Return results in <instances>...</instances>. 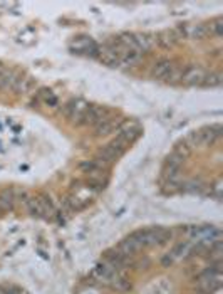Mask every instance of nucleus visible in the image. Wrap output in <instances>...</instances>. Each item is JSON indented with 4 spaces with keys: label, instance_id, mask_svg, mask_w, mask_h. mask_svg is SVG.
<instances>
[{
    "label": "nucleus",
    "instance_id": "obj_1",
    "mask_svg": "<svg viewBox=\"0 0 223 294\" xmlns=\"http://www.w3.org/2000/svg\"><path fill=\"white\" fill-rule=\"evenodd\" d=\"M220 262H215L210 269L203 271L198 277H196V289L200 293L205 294H215L220 289Z\"/></svg>",
    "mask_w": 223,
    "mask_h": 294
},
{
    "label": "nucleus",
    "instance_id": "obj_2",
    "mask_svg": "<svg viewBox=\"0 0 223 294\" xmlns=\"http://www.w3.org/2000/svg\"><path fill=\"white\" fill-rule=\"evenodd\" d=\"M136 237L141 240L143 246H163L171 239V232L165 227H149L136 231Z\"/></svg>",
    "mask_w": 223,
    "mask_h": 294
},
{
    "label": "nucleus",
    "instance_id": "obj_3",
    "mask_svg": "<svg viewBox=\"0 0 223 294\" xmlns=\"http://www.w3.org/2000/svg\"><path fill=\"white\" fill-rule=\"evenodd\" d=\"M89 104L82 99H73L69 103H66L64 106V116L69 119L73 124H82V119H84V115L88 111Z\"/></svg>",
    "mask_w": 223,
    "mask_h": 294
},
{
    "label": "nucleus",
    "instance_id": "obj_4",
    "mask_svg": "<svg viewBox=\"0 0 223 294\" xmlns=\"http://www.w3.org/2000/svg\"><path fill=\"white\" fill-rule=\"evenodd\" d=\"M206 71L203 69L202 66H196V64H191L186 69L183 71V76H181V82L186 86H202L203 81H205Z\"/></svg>",
    "mask_w": 223,
    "mask_h": 294
},
{
    "label": "nucleus",
    "instance_id": "obj_5",
    "mask_svg": "<svg viewBox=\"0 0 223 294\" xmlns=\"http://www.w3.org/2000/svg\"><path fill=\"white\" fill-rule=\"evenodd\" d=\"M111 113L108 109L101 108V106H94V104H89L88 111L84 115V119H82V124H89V126L96 128L101 121H104L106 118H109Z\"/></svg>",
    "mask_w": 223,
    "mask_h": 294
},
{
    "label": "nucleus",
    "instance_id": "obj_6",
    "mask_svg": "<svg viewBox=\"0 0 223 294\" xmlns=\"http://www.w3.org/2000/svg\"><path fill=\"white\" fill-rule=\"evenodd\" d=\"M143 247H145V246L141 244V240H139L138 237H136V234L133 232L131 235L124 237V239L121 240V244L118 246V251L123 252L124 255H130V257H133V255L138 254Z\"/></svg>",
    "mask_w": 223,
    "mask_h": 294
},
{
    "label": "nucleus",
    "instance_id": "obj_7",
    "mask_svg": "<svg viewBox=\"0 0 223 294\" xmlns=\"http://www.w3.org/2000/svg\"><path fill=\"white\" fill-rule=\"evenodd\" d=\"M181 36L188 40H202L206 36V27L203 24H186L180 29Z\"/></svg>",
    "mask_w": 223,
    "mask_h": 294
},
{
    "label": "nucleus",
    "instance_id": "obj_8",
    "mask_svg": "<svg viewBox=\"0 0 223 294\" xmlns=\"http://www.w3.org/2000/svg\"><path fill=\"white\" fill-rule=\"evenodd\" d=\"M139 133H141V130H139V126L136 123H124L123 126H119L118 137L116 138H119L121 141L130 145V143H133L139 137Z\"/></svg>",
    "mask_w": 223,
    "mask_h": 294
},
{
    "label": "nucleus",
    "instance_id": "obj_9",
    "mask_svg": "<svg viewBox=\"0 0 223 294\" xmlns=\"http://www.w3.org/2000/svg\"><path fill=\"white\" fill-rule=\"evenodd\" d=\"M116 273H118V271H116L112 266H109L108 262H104V261L97 264L96 269H94V276L99 279L103 284H108V286H111V281H112V277H114Z\"/></svg>",
    "mask_w": 223,
    "mask_h": 294
},
{
    "label": "nucleus",
    "instance_id": "obj_10",
    "mask_svg": "<svg viewBox=\"0 0 223 294\" xmlns=\"http://www.w3.org/2000/svg\"><path fill=\"white\" fill-rule=\"evenodd\" d=\"M19 74L12 69H7L5 66H0V91H12L15 81H17Z\"/></svg>",
    "mask_w": 223,
    "mask_h": 294
},
{
    "label": "nucleus",
    "instance_id": "obj_11",
    "mask_svg": "<svg viewBox=\"0 0 223 294\" xmlns=\"http://www.w3.org/2000/svg\"><path fill=\"white\" fill-rule=\"evenodd\" d=\"M15 195H14V187L3 188L0 190V214L2 212H10L15 207Z\"/></svg>",
    "mask_w": 223,
    "mask_h": 294
},
{
    "label": "nucleus",
    "instance_id": "obj_12",
    "mask_svg": "<svg viewBox=\"0 0 223 294\" xmlns=\"http://www.w3.org/2000/svg\"><path fill=\"white\" fill-rule=\"evenodd\" d=\"M37 86L36 79L30 78V76H22V74H19L17 81H15V86L12 91H15L17 94H27L30 91H34Z\"/></svg>",
    "mask_w": 223,
    "mask_h": 294
},
{
    "label": "nucleus",
    "instance_id": "obj_13",
    "mask_svg": "<svg viewBox=\"0 0 223 294\" xmlns=\"http://www.w3.org/2000/svg\"><path fill=\"white\" fill-rule=\"evenodd\" d=\"M171 64L173 62L168 61V59H161V61L154 62L149 69V76L153 79H156V81H163L166 78V74H168L169 67H171Z\"/></svg>",
    "mask_w": 223,
    "mask_h": 294
},
{
    "label": "nucleus",
    "instance_id": "obj_14",
    "mask_svg": "<svg viewBox=\"0 0 223 294\" xmlns=\"http://www.w3.org/2000/svg\"><path fill=\"white\" fill-rule=\"evenodd\" d=\"M193 246H195V244L188 242V240L178 242L175 247L171 249V252H169V257H171L173 261H178V259L188 257V255L191 254V251H193Z\"/></svg>",
    "mask_w": 223,
    "mask_h": 294
},
{
    "label": "nucleus",
    "instance_id": "obj_15",
    "mask_svg": "<svg viewBox=\"0 0 223 294\" xmlns=\"http://www.w3.org/2000/svg\"><path fill=\"white\" fill-rule=\"evenodd\" d=\"M25 209H27V212L32 217H45L44 216L42 197H36V195L27 197V200H25Z\"/></svg>",
    "mask_w": 223,
    "mask_h": 294
},
{
    "label": "nucleus",
    "instance_id": "obj_16",
    "mask_svg": "<svg viewBox=\"0 0 223 294\" xmlns=\"http://www.w3.org/2000/svg\"><path fill=\"white\" fill-rule=\"evenodd\" d=\"M116 130H119V119L112 118V116L106 118L104 121H101L96 126V133L101 135V137H104V135H109V133H114Z\"/></svg>",
    "mask_w": 223,
    "mask_h": 294
},
{
    "label": "nucleus",
    "instance_id": "obj_17",
    "mask_svg": "<svg viewBox=\"0 0 223 294\" xmlns=\"http://www.w3.org/2000/svg\"><path fill=\"white\" fill-rule=\"evenodd\" d=\"M143 54H139V52H134V51H124L123 54H121V62L119 66H124V67H133L136 66L139 61H141Z\"/></svg>",
    "mask_w": 223,
    "mask_h": 294
},
{
    "label": "nucleus",
    "instance_id": "obj_18",
    "mask_svg": "<svg viewBox=\"0 0 223 294\" xmlns=\"http://www.w3.org/2000/svg\"><path fill=\"white\" fill-rule=\"evenodd\" d=\"M183 71L185 67L180 66V64H171V67H169L168 74H166L165 81L169 82V84H176V82H181V76H183Z\"/></svg>",
    "mask_w": 223,
    "mask_h": 294
},
{
    "label": "nucleus",
    "instance_id": "obj_19",
    "mask_svg": "<svg viewBox=\"0 0 223 294\" xmlns=\"http://www.w3.org/2000/svg\"><path fill=\"white\" fill-rule=\"evenodd\" d=\"M178 39H180V36L175 31H171V32L166 31V32H163V34H160V36H158L156 42H160L163 47H169V46H173V44H175Z\"/></svg>",
    "mask_w": 223,
    "mask_h": 294
},
{
    "label": "nucleus",
    "instance_id": "obj_20",
    "mask_svg": "<svg viewBox=\"0 0 223 294\" xmlns=\"http://www.w3.org/2000/svg\"><path fill=\"white\" fill-rule=\"evenodd\" d=\"M220 84H222V76L218 73H215V74H206L202 86H205V88H218Z\"/></svg>",
    "mask_w": 223,
    "mask_h": 294
},
{
    "label": "nucleus",
    "instance_id": "obj_21",
    "mask_svg": "<svg viewBox=\"0 0 223 294\" xmlns=\"http://www.w3.org/2000/svg\"><path fill=\"white\" fill-rule=\"evenodd\" d=\"M210 31H213V34L215 36H220V32H222V19L218 17V19H215L213 22L210 24Z\"/></svg>",
    "mask_w": 223,
    "mask_h": 294
},
{
    "label": "nucleus",
    "instance_id": "obj_22",
    "mask_svg": "<svg viewBox=\"0 0 223 294\" xmlns=\"http://www.w3.org/2000/svg\"><path fill=\"white\" fill-rule=\"evenodd\" d=\"M173 262H175V261H173V259L171 257H169V254L168 255H166V257L163 259V266H166V267H168V266H171V264Z\"/></svg>",
    "mask_w": 223,
    "mask_h": 294
},
{
    "label": "nucleus",
    "instance_id": "obj_23",
    "mask_svg": "<svg viewBox=\"0 0 223 294\" xmlns=\"http://www.w3.org/2000/svg\"><path fill=\"white\" fill-rule=\"evenodd\" d=\"M195 294H205V293H200V291H198V293H195Z\"/></svg>",
    "mask_w": 223,
    "mask_h": 294
},
{
    "label": "nucleus",
    "instance_id": "obj_24",
    "mask_svg": "<svg viewBox=\"0 0 223 294\" xmlns=\"http://www.w3.org/2000/svg\"><path fill=\"white\" fill-rule=\"evenodd\" d=\"M0 294H3V293H0Z\"/></svg>",
    "mask_w": 223,
    "mask_h": 294
}]
</instances>
